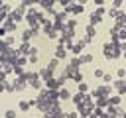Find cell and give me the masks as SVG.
Segmentation results:
<instances>
[{"instance_id":"obj_1","label":"cell","mask_w":126,"mask_h":118,"mask_svg":"<svg viewBox=\"0 0 126 118\" xmlns=\"http://www.w3.org/2000/svg\"><path fill=\"white\" fill-rule=\"evenodd\" d=\"M102 53H104V57H106V59H116V57H120L122 47H120V43L106 41V43L102 45Z\"/></svg>"},{"instance_id":"obj_2","label":"cell","mask_w":126,"mask_h":118,"mask_svg":"<svg viewBox=\"0 0 126 118\" xmlns=\"http://www.w3.org/2000/svg\"><path fill=\"white\" fill-rule=\"evenodd\" d=\"M63 10H65L67 14L79 16V14H83V12H85V4H79V2H71V4H67Z\"/></svg>"},{"instance_id":"obj_3","label":"cell","mask_w":126,"mask_h":118,"mask_svg":"<svg viewBox=\"0 0 126 118\" xmlns=\"http://www.w3.org/2000/svg\"><path fill=\"white\" fill-rule=\"evenodd\" d=\"M110 90H112V85H106V83H104V85H100L93 94H94V98H96V96H110Z\"/></svg>"},{"instance_id":"obj_4","label":"cell","mask_w":126,"mask_h":118,"mask_svg":"<svg viewBox=\"0 0 126 118\" xmlns=\"http://www.w3.org/2000/svg\"><path fill=\"white\" fill-rule=\"evenodd\" d=\"M37 33H39V31H37V28H28V30H24V31H22V35H20V37H22V41H30V39H32V37H35Z\"/></svg>"},{"instance_id":"obj_5","label":"cell","mask_w":126,"mask_h":118,"mask_svg":"<svg viewBox=\"0 0 126 118\" xmlns=\"http://www.w3.org/2000/svg\"><path fill=\"white\" fill-rule=\"evenodd\" d=\"M112 87L118 90V94H126V81H124V79H116V81L112 83Z\"/></svg>"},{"instance_id":"obj_6","label":"cell","mask_w":126,"mask_h":118,"mask_svg":"<svg viewBox=\"0 0 126 118\" xmlns=\"http://www.w3.org/2000/svg\"><path fill=\"white\" fill-rule=\"evenodd\" d=\"M85 45H87V41H85V39H79L77 43H73L71 51H73L75 55H81V53H83V49H85Z\"/></svg>"},{"instance_id":"obj_7","label":"cell","mask_w":126,"mask_h":118,"mask_svg":"<svg viewBox=\"0 0 126 118\" xmlns=\"http://www.w3.org/2000/svg\"><path fill=\"white\" fill-rule=\"evenodd\" d=\"M94 35H96V30H94V26H93V24H89V26H87V35H85L83 39L89 43V41H93V39H94Z\"/></svg>"},{"instance_id":"obj_8","label":"cell","mask_w":126,"mask_h":118,"mask_svg":"<svg viewBox=\"0 0 126 118\" xmlns=\"http://www.w3.org/2000/svg\"><path fill=\"white\" fill-rule=\"evenodd\" d=\"M26 87H28V81H26V79H24V77L20 75V77H18V79L14 81V90H24Z\"/></svg>"},{"instance_id":"obj_9","label":"cell","mask_w":126,"mask_h":118,"mask_svg":"<svg viewBox=\"0 0 126 118\" xmlns=\"http://www.w3.org/2000/svg\"><path fill=\"white\" fill-rule=\"evenodd\" d=\"M18 53H20V55H30V53H32V45H30V41H22V45L18 47Z\"/></svg>"},{"instance_id":"obj_10","label":"cell","mask_w":126,"mask_h":118,"mask_svg":"<svg viewBox=\"0 0 126 118\" xmlns=\"http://www.w3.org/2000/svg\"><path fill=\"white\" fill-rule=\"evenodd\" d=\"M16 26H18L16 22H12L10 18H6V22H4L0 28H4V30H6V33H8V31H14V30H16Z\"/></svg>"},{"instance_id":"obj_11","label":"cell","mask_w":126,"mask_h":118,"mask_svg":"<svg viewBox=\"0 0 126 118\" xmlns=\"http://www.w3.org/2000/svg\"><path fill=\"white\" fill-rule=\"evenodd\" d=\"M37 73H39V79H41V81H47V79H51V77H53V71H51V69H47V67H45V69H39Z\"/></svg>"},{"instance_id":"obj_12","label":"cell","mask_w":126,"mask_h":118,"mask_svg":"<svg viewBox=\"0 0 126 118\" xmlns=\"http://www.w3.org/2000/svg\"><path fill=\"white\" fill-rule=\"evenodd\" d=\"M55 57H57V59H65V57H67V49H65V45H57V49H55Z\"/></svg>"},{"instance_id":"obj_13","label":"cell","mask_w":126,"mask_h":118,"mask_svg":"<svg viewBox=\"0 0 126 118\" xmlns=\"http://www.w3.org/2000/svg\"><path fill=\"white\" fill-rule=\"evenodd\" d=\"M69 98H71V92L65 87H59V100H69Z\"/></svg>"},{"instance_id":"obj_14","label":"cell","mask_w":126,"mask_h":118,"mask_svg":"<svg viewBox=\"0 0 126 118\" xmlns=\"http://www.w3.org/2000/svg\"><path fill=\"white\" fill-rule=\"evenodd\" d=\"M100 20H102V16H98V14H91V18H89V24H93V26H96V24H100Z\"/></svg>"},{"instance_id":"obj_15","label":"cell","mask_w":126,"mask_h":118,"mask_svg":"<svg viewBox=\"0 0 126 118\" xmlns=\"http://www.w3.org/2000/svg\"><path fill=\"white\" fill-rule=\"evenodd\" d=\"M71 79H73V81H75V83L79 85V83L83 81V73H81L79 69H75V71H73V75H71Z\"/></svg>"},{"instance_id":"obj_16","label":"cell","mask_w":126,"mask_h":118,"mask_svg":"<svg viewBox=\"0 0 126 118\" xmlns=\"http://www.w3.org/2000/svg\"><path fill=\"white\" fill-rule=\"evenodd\" d=\"M96 106H100V108L108 106V96H96Z\"/></svg>"},{"instance_id":"obj_17","label":"cell","mask_w":126,"mask_h":118,"mask_svg":"<svg viewBox=\"0 0 126 118\" xmlns=\"http://www.w3.org/2000/svg\"><path fill=\"white\" fill-rule=\"evenodd\" d=\"M69 65H71V67H75V69H79V65H83V61H81V57H79V55H75V57L69 61Z\"/></svg>"},{"instance_id":"obj_18","label":"cell","mask_w":126,"mask_h":118,"mask_svg":"<svg viewBox=\"0 0 126 118\" xmlns=\"http://www.w3.org/2000/svg\"><path fill=\"white\" fill-rule=\"evenodd\" d=\"M30 85H32V87H33L35 90H39V88H43V81H41L39 77H37V79H33V81L30 83Z\"/></svg>"},{"instance_id":"obj_19","label":"cell","mask_w":126,"mask_h":118,"mask_svg":"<svg viewBox=\"0 0 126 118\" xmlns=\"http://www.w3.org/2000/svg\"><path fill=\"white\" fill-rule=\"evenodd\" d=\"M108 104H110V106H118V104H120V96H118V94L108 96Z\"/></svg>"},{"instance_id":"obj_20","label":"cell","mask_w":126,"mask_h":118,"mask_svg":"<svg viewBox=\"0 0 126 118\" xmlns=\"http://www.w3.org/2000/svg\"><path fill=\"white\" fill-rule=\"evenodd\" d=\"M18 108H20L22 112H28V110L32 108V106H30V100H22V102L18 104Z\"/></svg>"},{"instance_id":"obj_21","label":"cell","mask_w":126,"mask_h":118,"mask_svg":"<svg viewBox=\"0 0 126 118\" xmlns=\"http://www.w3.org/2000/svg\"><path fill=\"white\" fill-rule=\"evenodd\" d=\"M41 30H43V33H49V31H51V30H53V24H51V22H49V20H47V22H45V24H41Z\"/></svg>"},{"instance_id":"obj_22","label":"cell","mask_w":126,"mask_h":118,"mask_svg":"<svg viewBox=\"0 0 126 118\" xmlns=\"http://www.w3.org/2000/svg\"><path fill=\"white\" fill-rule=\"evenodd\" d=\"M57 65H59V59H57V57H53V59H51V61L47 63V69H51V71H55V69H57Z\"/></svg>"},{"instance_id":"obj_23","label":"cell","mask_w":126,"mask_h":118,"mask_svg":"<svg viewBox=\"0 0 126 118\" xmlns=\"http://www.w3.org/2000/svg\"><path fill=\"white\" fill-rule=\"evenodd\" d=\"M79 57H81V61H83V63H91V61L94 59L91 53H83V55H79Z\"/></svg>"},{"instance_id":"obj_24","label":"cell","mask_w":126,"mask_h":118,"mask_svg":"<svg viewBox=\"0 0 126 118\" xmlns=\"http://www.w3.org/2000/svg\"><path fill=\"white\" fill-rule=\"evenodd\" d=\"M12 73H16V75L20 77V75H24L26 71H24V67H22V65H16V63H14V69H12Z\"/></svg>"},{"instance_id":"obj_25","label":"cell","mask_w":126,"mask_h":118,"mask_svg":"<svg viewBox=\"0 0 126 118\" xmlns=\"http://www.w3.org/2000/svg\"><path fill=\"white\" fill-rule=\"evenodd\" d=\"M65 26L75 30V26H77V20H75V18H67V20H65Z\"/></svg>"},{"instance_id":"obj_26","label":"cell","mask_w":126,"mask_h":118,"mask_svg":"<svg viewBox=\"0 0 126 118\" xmlns=\"http://www.w3.org/2000/svg\"><path fill=\"white\" fill-rule=\"evenodd\" d=\"M26 63H28V57H26V55H20V57L16 59V65H22V67H26Z\"/></svg>"},{"instance_id":"obj_27","label":"cell","mask_w":126,"mask_h":118,"mask_svg":"<svg viewBox=\"0 0 126 118\" xmlns=\"http://www.w3.org/2000/svg\"><path fill=\"white\" fill-rule=\"evenodd\" d=\"M4 90H6V92H14V83L4 81Z\"/></svg>"},{"instance_id":"obj_28","label":"cell","mask_w":126,"mask_h":118,"mask_svg":"<svg viewBox=\"0 0 126 118\" xmlns=\"http://www.w3.org/2000/svg\"><path fill=\"white\" fill-rule=\"evenodd\" d=\"M8 47H10V45L6 43V39H2V37H0V53H4V51H6Z\"/></svg>"},{"instance_id":"obj_29","label":"cell","mask_w":126,"mask_h":118,"mask_svg":"<svg viewBox=\"0 0 126 118\" xmlns=\"http://www.w3.org/2000/svg\"><path fill=\"white\" fill-rule=\"evenodd\" d=\"M57 35H59V31H57V30H51V31L47 33V37H49V39H57Z\"/></svg>"},{"instance_id":"obj_30","label":"cell","mask_w":126,"mask_h":118,"mask_svg":"<svg viewBox=\"0 0 126 118\" xmlns=\"http://www.w3.org/2000/svg\"><path fill=\"white\" fill-rule=\"evenodd\" d=\"M4 118H16V110H6L4 112Z\"/></svg>"},{"instance_id":"obj_31","label":"cell","mask_w":126,"mask_h":118,"mask_svg":"<svg viewBox=\"0 0 126 118\" xmlns=\"http://www.w3.org/2000/svg\"><path fill=\"white\" fill-rule=\"evenodd\" d=\"M94 14H98V16H104V14H106V10H104L102 6H96V10H94Z\"/></svg>"},{"instance_id":"obj_32","label":"cell","mask_w":126,"mask_h":118,"mask_svg":"<svg viewBox=\"0 0 126 118\" xmlns=\"http://www.w3.org/2000/svg\"><path fill=\"white\" fill-rule=\"evenodd\" d=\"M108 14H110L112 18H118V14H120V10H118V8H110V12H108Z\"/></svg>"},{"instance_id":"obj_33","label":"cell","mask_w":126,"mask_h":118,"mask_svg":"<svg viewBox=\"0 0 126 118\" xmlns=\"http://www.w3.org/2000/svg\"><path fill=\"white\" fill-rule=\"evenodd\" d=\"M79 90H81V92H87V90H89L87 83H83V81H81V83H79Z\"/></svg>"},{"instance_id":"obj_34","label":"cell","mask_w":126,"mask_h":118,"mask_svg":"<svg viewBox=\"0 0 126 118\" xmlns=\"http://www.w3.org/2000/svg\"><path fill=\"white\" fill-rule=\"evenodd\" d=\"M116 77H118V79H124V77H126V69H118V71H116Z\"/></svg>"},{"instance_id":"obj_35","label":"cell","mask_w":126,"mask_h":118,"mask_svg":"<svg viewBox=\"0 0 126 118\" xmlns=\"http://www.w3.org/2000/svg\"><path fill=\"white\" fill-rule=\"evenodd\" d=\"M110 79H112V75H110V73H104V75H102V81H104L106 85L110 83Z\"/></svg>"},{"instance_id":"obj_36","label":"cell","mask_w":126,"mask_h":118,"mask_svg":"<svg viewBox=\"0 0 126 118\" xmlns=\"http://www.w3.org/2000/svg\"><path fill=\"white\" fill-rule=\"evenodd\" d=\"M124 0H112V8H120Z\"/></svg>"},{"instance_id":"obj_37","label":"cell","mask_w":126,"mask_h":118,"mask_svg":"<svg viewBox=\"0 0 126 118\" xmlns=\"http://www.w3.org/2000/svg\"><path fill=\"white\" fill-rule=\"evenodd\" d=\"M6 18H8V16H6V12H2V10H0V26L6 22Z\"/></svg>"},{"instance_id":"obj_38","label":"cell","mask_w":126,"mask_h":118,"mask_svg":"<svg viewBox=\"0 0 126 118\" xmlns=\"http://www.w3.org/2000/svg\"><path fill=\"white\" fill-rule=\"evenodd\" d=\"M6 43L12 47V43H14V35H8V37H6Z\"/></svg>"},{"instance_id":"obj_39","label":"cell","mask_w":126,"mask_h":118,"mask_svg":"<svg viewBox=\"0 0 126 118\" xmlns=\"http://www.w3.org/2000/svg\"><path fill=\"white\" fill-rule=\"evenodd\" d=\"M104 75V71H100V69H94V77H102Z\"/></svg>"},{"instance_id":"obj_40","label":"cell","mask_w":126,"mask_h":118,"mask_svg":"<svg viewBox=\"0 0 126 118\" xmlns=\"http://www.w3.org/2000/svg\"><path fill=\"white\" fill-rule=\"evenodd\" d=\"M4 81H8V79H6V73L0 71V83H4Z\"/></svg>"},{"instance_id":"obj_41","label":"cell","mask_w":126,"mask_h":118,"mask_svg":"<svg viewBox=\"0 0 126 118\" xmlns=\"http://www.w3.org/2000/svg\"><path fill=\"white\" fill-rule=\"evenodd\" d=\"M93 2H94L96 6H102V4H104V0H93Z\"/></svg>"},{"instance_id":"obj_42","label":"cell","mask_w":126,"mask_h":118,"mask_svg":"<svg viewBox=\"0 0 126 118\" xmlns=\"http://www.w3.org/2000/svg\"><path fill=\"white\" fill-rule=\"evenodd\" d=\"M73 2H79V4H85L87 0H73Z\"/></svg>"},{"instance_id":"obj_43","label":"cell","mask_w":126,"mask_h":118,"mask_svg":"<svg viewBox=\"0 0 126 118\" xmlns=\"http://www.w3.org/2000/svg\"><path fill=\"white\" fill-rule=\"evenodd\" d=\"M2 90H4V83H0V92H2Z\"/></svg>"},{"instance_id":"obj_44","label":"cell","mask_w":126,"mask_h":118,"mask_svg":"<svg viewBox=\"0 0 126 118\" xmlns=\"http://www.w3.org/2000/svg\"><path fill=\"white\" fill-rule=\"evenodd\" d=\"M122 55H124V59H126V49H122Z\"/></svg>"},{"instance_id":"obj_45","label":"cell","mask_w":126,"mask_h":118,"mask_svg":"<svg viewBox=\"0 0 126 118\" xmlns=\"http://www.w3.org/2000/svg\"><path fill=\"white\" fill-rule=\"evenodd\" d=\"M0 71H2V61H0Z\"/></svg>"},{"instance_id":"obj_46","label":"cell","mask_w":126,"mask_h":118,"mask_svg":"<svg viewBox=\"0 0 126 118\" xmlns=\"http://www.w3.org/2000/svg\"><path fill=\"white\" fill-rule=\"evenodd\" d=\"M0 2H4V0H0Z\"/></svg>"}]
</instances>
